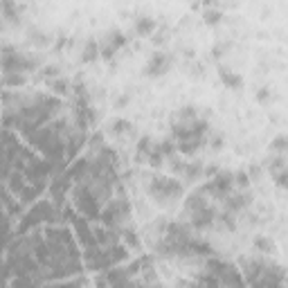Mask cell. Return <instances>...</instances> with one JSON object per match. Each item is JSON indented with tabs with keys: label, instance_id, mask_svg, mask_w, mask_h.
Returning a JSON list of instances; mask_svg holds the SVG:
<instances>
[{
	"label": "cell",
	"instance_id": "cell-1",
	"mask_svg": "<svg viewBox=\"0 0 288 288\" xmlns=\"http://www.w3.org/2000/svg\"><path fill=\"white\" fill-rule=\"evenodd\" d=\"M63 113V101L50 92H25L20 88H7L0 95V126L16 133L39 128Z\"/></svg>",
	"mask_w": 288,
	"mask_h": 288
},
{
	"label": "cell",
	"instance_id": "cell-2",
	"mask_svg": "<svg viewBox=\"0 0 288 288\" xmlns=\"http://www.w3.org/2000/svg\"><path fill=\"white\" fill-rule=\"evenodd\" d=\"M239 273H241L246 286H286V273L284 266L275 264L268 254H248L239 259Z\"/></svg>",
	"mask_w": 288,
	"mask_h": 288
},
{
	"label": "cell",
	"instance_id": "cell-3",
	"mask_svg": "<svg viewBox=\"0 0 288 288\" xmlns=\"http://www.w3.org/2000/svg\"><path fill=\"white\" fill-rule=\"evenodd\" d=\"M219 212H221V205L216 203L203 187L194 189V192L182 200V221L189 223L196 232L216 230Z\"/></svg>",
	"mask_w": 288,
	"mask_h": 288
},
{
	"label": "cell",
	"instance_id": "cell-4",
	"mask_svg": "<svg viewBox=\"0 0 288 288\" xmlns=\"http://www.w3.org/2000/svg\"><path fill=\"white\" fill-rule=\"evenodd\" d=\"M146 194L153 200L158 207L162 210H173L185 196V185L180 182L178 176H162V173H155V176L149 178L146 182Z\"/></svg>",
	"mask_w": 288,
	"mask_h": 288
},
{
	"label": "cell",
	"instance_id": "cell-5",
	"mask_svg": "<svg viewBox=\"0 0 288 288\" xmlns=\"http://www.w3.org/2000/svg\"><path fill=\"white\" fill-rule=\"evenodd\" d=\"M41 66L39 57L30 52H20L16 45L0 47V72H23L30 74Z\"/></svg>",
	"mask_w": 288,
	"mask_h": 288
},
{
	"label": "cell",
	"instance_id": "cell-6",
	"mask_svg": "<svg viewBox=\"0 0 288 288\" xmlns=\"http://www.w3.org/2000/svg\"><path fill=\"white\" fill-rule=\"evenodd\" d=\"M173 68V57L169 52H153L149 57V61H146V66H144V74L149 79H160V77H165L167 72Z\"/></svg>",
	"mask_w": 288,
	"mask_h": 288
},
{
	"label": "cell",
	"instance_id": "cell-7",
	"mask_svg": "<svg viewBox=\"0 0 288 288\" xmlns=\"http://www.w3.org/2000/svg\"><path fill=\"white\" fill-rule=\"evenodd\" d=\"M27 216L30 219L25 221V227H34V225H41V223H54L57 221V207H52L47 200H41Z\"/></svg>",
	"mask_w": 288,
	"mask_h": 288
},
{
	"label": "cell",
	"instance_id": "cell-8",
	"mask_svg": "<svg viewBox=\"0 0 288 288\" xmlns=\"http://www.w3.org/2000/svg\"><path fill=\"white\" fill-rule=\"evenodd\" d=\"M20 5L16 0H0V20L9 25H18L20 23Z\"/></svg>",
	"mask_w": 288,
	"mask_h": 288
},
{
	"label": "cell",
	"instance_id": "cell-9",
	"mask_svg": "<svg viewBox=\"0 0 288 288\" xmlns=\"http://www.w3.org/2000/svg\"><path fill=\"white\" fill-rule=\"evenodd\" d=\"M219 79H221V84L225 86V88H230V90H239L243 86L241 74L232 72V70H227V68H219Z\"/></svg>",
	"mask_w": 288,
	"mask_h": 288
},
{
	"label": "cell",
	"instance_id": "cell-10",
	"mask_svg": "<svg viewBox=\"0 0 288 288\" xmlns=\"http://www.w3.org/2000/svg\"><path fill=\"white\" fill-rule=\"evenodd\" d=\"M155 30H158V23L151 16H140L138 20H135V34L138 36H153L155 34Z\"/></svg>",
	"mask_w": 288,
	"mask_h": 288
},
{
	"label": "cell",
	"instance_id": "cell-11",
	"mask_svg": "<svg viewBox=\"0 0 288 288\" xmlns=\"http://www.w3.org/2000/svg\"><path fill=\"white\" fill-rule=\"evenodd\" d=\"M254 250L261 252V254H268V257H273V254L277 252V248H275V243L270 237H257L254 239Z\"/></svg>",
	"mask_w": 288,
	"mask_h": 288
},
{
	"label": "cell",
	"instance_id": "cell-12",
	"mask_svg": "<svg viewBox=\"0 0 288 288\" xmlns=\"http://www.w3.org/2000/svg\"><path fill=\"white\" fill-rule=\"evenodd\" d=\"M95 59H99V43H97V41H90V43H86L81 61H84V63H90V61H95Z\"/></svg>",
	"mask_w": 288,
	"mask_h": 288
},
{
	"label": "cell",
	"instance_id": "cell-13",
	"mask_svg": "<svg viewBox=\"0 0 288 288\" xmlns=\"http://www.w3.org/2000/svg\"><path fill=\"white\" fill-rule=\"evenodd\" d=\"M286 149H288V138L284 133H279L273 142H270V151L277 155H286Z\"/></svg>",
	"mask_w": 288,
	"mask_h": 288
},
{
	"label": "cell",
	"instance_id": "cell-14",
	"mask_svg": "<svg viewBox=\"0 0 288 288\" xmlns=\"http://www.w3.org/2000/svg\"><path fill=\"white\" fill-rule=\"evenodd\" d=\"M223 20V14L219 12V9H207V12L203 14V23L210 25V27H216Z\"/></svg>",
	"mask_w": 288,
	"mask_h": 288
},
{
	"label": "cell",
	"instance_id": "cell-15",
	"mask_svg": "<svg viewBox=\"0 0 288 288\" xmlns=\"http://www.w3.org/2000/svg\"><path fill=\"white\" fill-rule=\"evenodd\" d=\"M128 131H131V122H128V119H115L111 126L113 135H126Z\"/></svg>",
	"mask_w": 288,
	"mask_h": 288
},
{
	"label": "cell",
	"instance_id": "cell-16",
	"mask_svg": "<svg viewBox=\"0 0 288 288\" xmlns=\"http://www.w3.org/2000/svg\"><path fill=\"white\" fill-rule=\"evenodd\" d=\"M257 101L259 104H270V101H273V92H270V88H261L257 92Z\"/></svg>",
	"mask_w": 288,
	"mask_h": 288
},
{
	"label": "cell",
	"instance_id": "cell-17",
	"mask_svg": "<svg viewBox=\"0 0 288 288\" xmlns=\"http://www.w3.org/2000/svg\"><path fill=\"white\" fill-rule=\"evenodd\" d=\"M124 104H128V97H126V95H124V97H119V99H117V104H115V106H117V108H122Z\"/></svg>",
	"mask_w": 288,
	"mask_h": 288
}]
</instances>
